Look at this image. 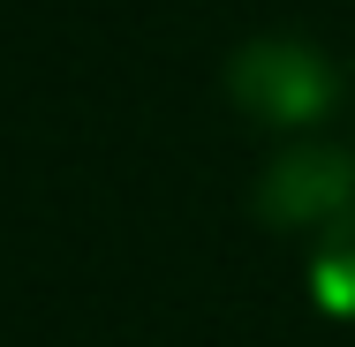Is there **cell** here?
Instances as JSON below:
<instances>
[{"label": "cell", "mask_w": 355, "mask_h": 347, "mask_svg": "<svg viewBox=\"0 0 355 347\" xmlns=\"http://www.w3.org/2000/svg\"><path fill=\"white\" fill-rule=\"evenodd\" d=\"M318 294H325L333 310H355V226H340V234L318 249Z\"/></svg>", "instance_id": "3"}, {"label": "cell", "mask_w": 355, "mask_h": 347, "mask_svg": "<svg viewBox=\"0 0 355 347\" xmlns=\"http://www.w3.org/2000/svg\"><path fill=\"white\" fill-rule=\"evenodd\" d=\"M355 204V174L333 143H310V151H287L265 181V211L280 219H310V211H348Z\"/></svg>", "instance_id": "2"}, {"label": "cell", "mask_w": 355, "mask_h": 347, "mask_svg": "<svg viewBox=\"0 0 355 347\" xmlns=\"http://www.w3.org/2000/svg\"><path fill=\"white\" fill-rule=\"evenodd\" d=\"M234 91L257 98V106H272V114H310L325 98V69H318V53H302L287 38H257L234 61Z\"/></svg>", "instance_id": "1"}]
</instances>
